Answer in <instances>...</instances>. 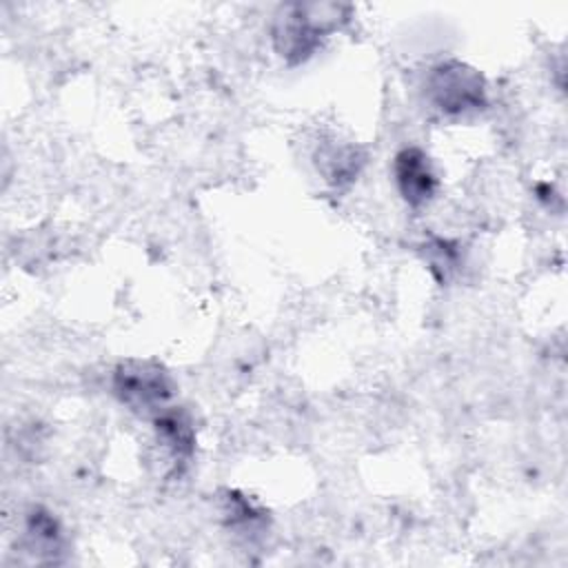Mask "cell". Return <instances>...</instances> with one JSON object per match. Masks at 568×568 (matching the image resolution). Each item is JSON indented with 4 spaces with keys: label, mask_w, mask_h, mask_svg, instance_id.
<instances>
[{
    "label": "cell",
    "mask_w": 568,
    "mask_h": 568,
    "mask_svg": "<svg viewBox=\"0 0 568 568\" xmlns=\"http://www.w3.org/2000/svg\"><path fill=\"white\" fill-rule=\"evenodd\" d=\"M348 7L335 2L288 4L273 22V47L288 62L308 60L326 33L339 29L348 20Z\"/></svg>",
    "instance_id": "6da1fadb"
},
{
    "label": "cell",
    "mask_w": 568,
    "mask_h": 568,
    "mask_svg": "<svg viewBox=\"0 0 568 568\" xmlns=\"http://www.w3.org/2000/svg\"><path fill=\"white\" fill-rule=\"evenodd\" d=\"M426 98L444 115H468L486 106V80L466 62L444 60L426 75Z\"/></svg>",
    "instance_id": "7a4b0ae2"
},
{
    "label": "cell",
    "mask_w": 568,
    "mask_h": 568,
    "mask_svg": "<svg viewBox=\"0 0 568 568\" xmlns=\"http://www.w3.org/2000/svg\"><path fill=\"white\" fill-rule=\"evenodd\" d=\"M115 397L135 413L153 417L166 408L173 395V382L166 368L153 359H124L113 368Z\"/></svg>",
    "instance_id": "3957f363"
},
{
    "label": "cell",
    "mask_w": 568,
    "mask_h": 568,
    "mask_svg": "<svg viewBox=\"0 0 568 568\" xmlns=\"http://www.w3.org/2000/svg\"><path fill=\"white\" fill-rule=\"evenodd\" d=\"M395 184L404 202L419 209L433 200L437 193V175L430 158L419 146H406L395 155L393 162Z\"/></svg>",
    "instance_id": "277c9868"
},
{
    "label": "cell",
    "mask_w": 568,
    "mask_h": 568,
    "mask_svg": "<svg viewBox=\"0 0 568 568\" xmlns=\"http://www.w3.org/2000/svg\"><path fill=\"white\" fill-rule=\"evenodd\" d=\"M364 162L366 158L359 151V146L348 142H328L320 146L315 153L317 171L335 189L348 186L359 175Z\"/></svg>",
    "instance_id": "5b68a950"
},
{
    "label": "cell",
    "mask_w": 568,
    "mask_h": 568,
    "mask_svg": "<svg viewBox=\"0 0 568 568\" xmlns=\"http://www.w3.org/2000/svg\"><path fill=\"white\" fill-rule=\"evenodd\" d=\"M155 433L158 442L171 453L175 462H186L195 448V430L191 419L180 408H164L155 415Z\"/></svg>",
    "instance_id": "8992f818"
},
{
    "label": "cell",
    "mask_w": 568,
    "mask_h": 568,
    "mask_svg": "<svg viewBox=\"0 0 568 568\" xmlns=\"http://www.w3.org/2000/svg\"><path fill=\"white\" fill-rule=\"evenodd\" d=\"M27 541L31 552L36 550L40 555L58 552L62 546V530L58 519L49 510L36 506L27 517Z\"/></svg>",
    "instance_id": "52a82bcc"
}]
</instances>
